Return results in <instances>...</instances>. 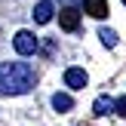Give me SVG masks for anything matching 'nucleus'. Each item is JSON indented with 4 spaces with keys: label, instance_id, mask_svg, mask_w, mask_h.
Segmentation results:
<instances>
[{
    "label": "nucleus",
    "instance_id": "obj_7",
    "mask_svg": "<svg viewBox=\"0 0 126 126\" xmlns=\"http://www.w3.org/2000/svg\"><path fill=\"white\" fill-rule=\"evenodd\" d=\"M49 105H52L59 114H65V111H71V108H74V98L68 95V92H55V95L49 98Z\"/></svg>",
    "mask_w": 126,
    "mask_h": 126
},
{
    "label": "nucleus",
    "instance_id": "obj_3",
    "mask_svg": "<svg viewBox=\"0 0 126 126\" xmlns=\"http://www.w3.org/2000/svg\"><path fill=\"white\" fill-rule=\"evenodd\" d=\"M59 25H62V31H68V34H74V31L80 28V12L74 9V6H65V9L59 12Z\"/></svg>",
    "mask_w": 126,
    "mask_h": 126
},
{
    "label": "nucleus",
    "instance_id": "obj_1",
    "mask_svg": "<svg viewBox=\"0 0 126 126\" xmlns=\"http://www.w3.org/2000/svg\"><path fill=\"white\" fill-rule=\"evenodd\" d=\"M37 83V74L28 62H3L0 65V95H25Z\"/></svg>",
    "mask_w": 126,
    "mask_h": 126
},
{
    "label": "nucleus",
    "instance_id": "obj_11",
    "mask_svg": "<svg viewBox=\"0 0 126 126\" xmlns=\"http://www.w3.org/2000/svg\"><path fill=\"white\" fill-rule=\"evenodd\" d=\"M123 6H126V0H123Z\"/></svg>",
    "mask_w": 126,
    "mask_h": 126
},
{
    "label": "nucleus",
    "instance_id": "obj_8",
    "mask_svg": "<svg viewBox=\"0 0 126 126\" xmlns=\"http://www.w3.org/2000/svg\"><path fill=\"white\" fill-rule=\"evenodd\" d=\"M114 102H117V98H111V95H98L95 105H92V111H95L98 117H105V114H111V111H114Z\"/></svg>",
    "mask_w": 126,
    "mask_h": 126
},
{
    "label": "nucleus",
    "instance_id": "obj_2",
    "mask_svg": "<svg viewBox=\"0 0 126 126\" xmlns=\"http://www.w3.org/2000/svg\"><path fill=\"white\" fill-rule=\"evenodd\" d=\"M37 46H40V40L34 37V31H16V37H12V49H16L18 55H34Z\"/></svg>",
    "mask_w": 126,
    "mask_h": 126
},
{
    "label": "nucleus",
    "instance_id": "obj_5",
    "mask_svg": "<svg viewBox=\"0 0 126 126\" xmlns=\"http://www.w3.org/2000/svg\"><path fill=\"white\" fill-rule=\"evenodd\" d=\"M34 22L37 25H46V22H52V16H55V6H52V0H40V3L34 6Z\"/></svg>",
    "mask_w": 126,
    "mask_h": 126
},
{
    "label": "nucleus",
    "instance_id": "obj_9",
    "mask_svg": "<svg viewBox=\"0 0 126 126\" xmlns=\"http://www.w3.org/2000/svg\"><path fill=\"white\" fill-rule=\"evenodd\" d=\"M98 37H102V43H105L108 49L117 46V31H114V28H102V31H98Z\"/></svg>",
    "mask_w": 126,
    "mask_h": 126
},
{
    "label": "nucleus",
    "instance_id": "obj_6",
    "mask_svg": "<svg viewBox=\"0 0 126 126\" xmlns=\"http://www.w3.org/2000/svg\"><path fill=\"white\" fill-rule=\"evenodd\" d=\"M83 12L92 18H105L111 12V6H108V0H83Z\"/></svg>",
    "mask_w": 126,
    "mask_h": 126
},
{
    "label": "nucleus",
    "instance_id": "obj_4",
    "mask_svg": "<svg viewBox=\"0 0 126 126\" xmlns=\"http://www.w3.org/2000/svg\"><path fill=\"white\" fill-rule=\"evenodd\" d=\"M86 83H89V74L83 68H68L65 71V86L68 89H83Z\"/></svg>",
    "mask_w": 126,
    "mask_h": 126
},
{
    "label": "nucleus",
    "instance_id": "obj_10",
    "mask_svg": "<svg viewBox=\"0 0 126 126\" xmlns=\"http://www.w3.org/2000/svg\"><path fill=\"white\" fill-rule=\"evenodd\" d=\"M114 111H117V114H126V98H117V102H114Z\"/></svg>",
    "mask_w": 126,
    "mask_h": 126
}]
</instances>
